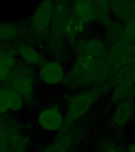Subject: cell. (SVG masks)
<instances>
[{"mask_svg": "<svg viewBox=\"0 0 135 152\" xmlns=\"http://www.w3.org/2000/svg\"><path fill=\"white\" fill-rule=\"evenodd\" d=\"M134 86L135 84L133 83H122L116 85L111 90V102L114 104H117L121 101L126 99L131 94Z\"/></svg>", "mask_w": 135, "mask_h": 152, "instance_id": "cell-19", "label": "cell"}, {"mask_svg": "<svg viewBox=\"0 0 135 152\" xmlns=\"http://www.w3.org/2000/svg\"><path fill=\"white\" fill-rule=\"evenodd\" d=\"M29 144V140L21 132V129L17 131L11 138L10 151L9 152H26Z\"/></svg>", "mask_w": 135, "mask_h": 152, "instance_id": "cell-20", "label": "cell"}, {"mask_svg": "<svg viewBox=\"0 0 135 152\" xmlns=\"http://www.w3.org/2000/svg\"><path fill=\"white\" fill-rule=\"evenodd\" d=\"M112 75L107 56H75L66 72L63 85L72 92L90 88H97L104 91V86Z\"/></svg>", "mask_w": 135, "mask_h": 152, "instance_id": "cell-1", "label": "cell"}, {"mask_svg": "<svg viewBox=\"0 0 135 152\" xmlns=\"http://www.w3.org/2000/svg\"><path fill=\"white\" fill-rule=\"evenodd\" d=\"M17 56L20 62L27 66L39 67L47 60L42 50L30 41H23L16 45Z\"/></svg>", "mask_w": 135, "mask_h": 152, "instance_id": "cell-11", "label": "cell"}, {"mask_svg": "<svg viewBox=\"0 0 135 152\" xmlns=\"http://www.w3.org/2000/svg\"><path fill=\"white\" fill-rule=\"evenodd\" d=\"M54 1L44 0L36 7L28 20L29 37L39 48H45L49 37L54 13Z\"/></svg>", "mask_w": 135, "mask_h": 152, "instance_id": "cell-4", "label": "cell"}, {"mask_svg": "<svg viewBox=\"0 0 135 152\" xmlns=\"http://www.w3.org/2000/svg\"><path fill=\"white\" fill-rule=\"evenodd\" d=\"M133 6H134V11H135V1H133Z\"/></svg>", "mask_w": 135, "mask_h": 152, "instance_id": "cell-25", "label": "cell"}, {"mask_svg": "<svg viewBox=\"0 0 135 152\" xmlns=\"http://www.w3.org/2000/svg\"><path fill=\"white\" fill-rule=\"evenodd\" d=\"M66 72L63 63L54 59H47L38 67L37 76L44 85L56 86L63 84Z\"/></svg>", "mask_w": 135, "mask_h": 152, "instance_id": "cell-7", "label": "cell"}, {"mask_svg": "<svg viewBox=\"0 0 135 152\" xmlns=\"http://www.w3.org/2000/svg\"><path fill=\"white\" fill-rule=\"evenodd\" d=\"M71 15L70 1H56L46 49L54 59L63 63L72 51L65 38V26Z\"/></svg>", "mask_w": 135, "mask_h": 152, "instance_id": "cell-2", "label": "cell"}, {"mask_svg": "<svg viewBox=\"0 0 135 152\" xmlns=\"http://www.w3.org/2000/svg\"><path fill=\"white\" fill-rule=\"evenodd\" d=\"M75 143V137L71 131L59 132L49 144L43 147L39 152H70Z\"/></svg>", "mask_w": 135, "mask_h": 152, "instance_id": "cell-17", "label": "cell"}, {"mask_svg": "<svg viewBox=\"0 0 135 152\" xmlns=\"http://www.w3.org/2000/svg\"><path fill=\"white\" fill-rule=\"evenodd\" d=\"M133 91H134V94H135V86H134V89H133Z\"/></svg>", "mask_w": 135, "mask_h": 152, "instance_id": "cell-26", "label": "cell"}, {"mask_svg": "<svg viewBox=\"0 0 135 152\" xmlns=\"http://www.w3.org/2000/svg\"><path fill=\"white\" fill-rule=\"evenodd\" d=\"M98 152H126V151L112 139L104 138L98 144Z\"/></svg>", "mask_w": 135, "mask_h": 152, "instance_id": "cell-21", "label": "cell"}, {"mask_svg": "<svg viewBox=\"0 0 135 152\" xmlns=\"http://www.w3.org/2000/svg\"><path fill=\"white\" fill-rule=\"evenodd\" d=\"M135 118V94L134 91L117 104L111 115V124L116 128L126 127Z\"/></svg>", "mask_w": 135, "mask_h": 152, "instance_id": "cell-9", "label": "cell"}, {"mask_svg": "<svg viewBox=\"0 0 135 152\" xmlns=\"http://www.w3.org/2000/svg\"><path fill=\"white\" fill-rule=\"evenodd\" d=\"M64 122V113L57 106L43 108L36 115L38 126L47 132L59 133L63 128Z\"/></svg>", "mask_w": 135, "mask_h": 152, "instance_id": "cell-8", "label": "cell"}, {"mask_svg": "<svg viewBox=\"0 0 135 152\" xmlns=\"http://www.w3.org/2000/svg\"><path fill=\"white\" fill-rule=\"evenodd\" d=\"M88 30V26L83 23L82 21L76 18L71 14L66 21L65 26V38L69 46L72 48L74 46L78 39L86 35Z\"/></svg>", "mask_w": 135, "mask_h": 152, "instance_id": "cell-14", "label": "cell"}, {"mask_svg": "<svg viewBox=\"0 0 135 152\" xmlns=\"http://www.w3.org/2000/svg\"><path fill=\"white\" fill-rule=\"evenodd\" d=\"M104 91L97 88H90L73 92L66 97L65 122L60 132L71 131L79 120L84 117L100 99Z\"/></svg>", "mask_w": 135, "mask_h": 152, "instance_id": "cell-3", "label": "cell"}, {"mask_svg": "<svg viewBox=\"0 0 135 152\" xmlns=\"http://www.w3.org/2000/svg\"><path fill=\"white\" fill-rule=\"evenodd\" d=\"M135 62V41L131 43L129 47L126 49L125 52L123 53L122 61H121V66L126 64H132Z\"/></svg>", "mask_w": 135, "mask_h": 152, "instance_id": "cell-23", "label": "cell"}, {"mask_svg": "<svg viewBox=\"0 0 135 152\" xmlns=\"http://www.w3.org/2000/svg\"><path fill=\"white\" fill-rule=\"evenodd\" d=\"M126 152H135V141L130 142V144L128 145Z\"/></svg>", "mask_w": 135, "mask_h": 152, "instance_id": "cell-24", "label": "cell"}, {"mask_svg": "<svg viewBox=\"0 0 135 152\" xmlns=\"http://www.w3.org/2000/svg\"><path fill=\"white\" fill-rule=\"evenodd\" d=\"M93 9H94L96 22L99 24L104 28L110 21L112 20L111 18L110 1L100 0V1H92Z\"/></svg>", "mask_w": 135, "mask_h": 152, "instance_id": "cell-18", "label": "cell"}, {"mask_svg": "<svg viewBox=\"0 0 135 152\" xmlns=\"http://www.w3.org/2000/svg\"><path fill=\"white\" fill-rule=\"evenodd\" d=\"M36 77L35 69L19 61L8 80L2 86L17 93L26 103H33L36 98Z\"/></svg>", "mask_w": 135, "mask_h": 152, "instance_id": "cell-5", "label": "cell"}, {"mask_svg": "<svg viewBox=\"0 0 135 152\" xmlns=\"http://www.w3.org/2000/svg\"><path fill=\"white\" fill-rule=\"evenodd\" d=\"M71 14L87 26L96 22L92 1L78 0L71 2Z\"/></svg>", "mask_w": 135, "mask_h": 152, "instance_id": "cell-16", "label": "cell"}, {"mask_svg": "<svg viewBox=\"0 0 135 152\" xmlns=\"http://www.w3.org/2000/svg\"><path fill=\"white\" fill-rule=\"evenodd\" d=\"M72 50L75 56L100 57L107 56L108 46L104 39L98 36L85 35L78 39Z\"/></svg>", "mask_w": 135, "mask_h": 152, "instance_id": "cell-6", "label": "cell"}, {"mask_svg": "<svg viewBox=\"0 0 135 152\" xmlns=\"http://www.w3.org/2000/svg\"><path fill=\"white\" fill-rule=\"evenodd\" d=\"M122 83H133L135 84V62L118 67L105 85L104 91L111 90L116 85Z\"/></svg>", "mask_w": 135, "mask_h": 152, "instance_id": "cell-15", "label": "cell"}, {"mask_svg": "<svg viewBox=\"0 0 135 152\" xmlns=\"http://www.w3.org/2000/svg\"><path fill=\"white\" fill-rule=\"evenodd\" d=\"M111 15L114 19L123 24L135 19V11L133 1L114 0L110 1Z\"/></svg>", "mask_w": 135, "mask_h": 152, "instance_id": "cell-13", "label": "cell"}, {"mask_svg": "<svg viewBox=\"0 0 135 152\" xmlns=\"http://www.w3.org/2000/svg\"><path fill=\"white\" fill-rule=\"evenodd\" d=\"M25 103V100L17 93L9 88L0 86V116L21 111Z\"/></svg>", "mask_w": 135, "mask_h": 152, "instance_id": "cell-12", "label": "cell"}, {"mask_svg": "<svg viewBox=\"0 0 135 152\" xmlns=\"http://www.w3.org/2000/svg\"><path fill=\"white\" fill-rule=\"evenodd\" d=\"M123 36L129 42L135 41V19L131 21H126L123 25Z\"/></svg>", "mask_w": 135, "mask_h": 152, "instance_id": "cell-22", "label": "cell"}, {"mask_svg": "<svg viewBox=\"0 0 135 152\" xmlns=\"http://www.w3.org/2000/svg\"><path fill=\"white\" fill-rule=\"evenodd\" d=\"M29 37L28 26L17 21L0 22V44L17 45Z\"/></svg>", "mask_w": 135, "mask_h": 152, "instance_id": "cell-10", "label": "cell"}]
</instances>
